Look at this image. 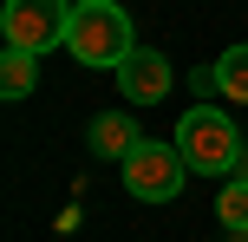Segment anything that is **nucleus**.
<instances>
[{
    "mask_svg": "<svg viewBox=\"0 0 248 242\" xmlns=\"http://www.w3.org/2000/svg\"><path fill=\"white\" fill-rule=\"evenodd\" d=\"M235 177H242V183H248V144H242V157H235Z\"/></svg>",
    "mask_w": 248,
    "mask_h": 242,
    "instance_id": "11",
    "label": "nucleus"
},
{
    "mask_svg": "<svg viewBox=\"0 0 248 242\" xmlns=\"http://www.w3.org/2000/svg\"><path fill=\"white\" fill-rule=\"evenodd\" d=\"M118 92H124L131 105H157L163 92H170V59H163L157 46H137L131 59L118 65Z\"/></svg>",
    "mask_w": 248,
    "mask_h": 242,
    "instance_id": "5",
    "label": "nucleus"
},
{
    "mask_svg": "<svg viewBox=\"0 0 248 242\" xmlns=\"http://www.w3.org/2000/svg\"><path fill=\"white\" fill-rule=\"evenodd\" d=\"M229 242H248V229H229Z\"/></svg>",
    "mask_w": 248,
    "mask_h": 242,
    "instance_id": "12",
    "label": "nucleus"
},
{
    "mask_svg": "<svg viewBox=\"0 0 248 242\" xmlns=\"http://www.w3.org/2000/svg\"><path fill=\"white\" fill-rule=\"evenodd\" d=\"M124 190L137 196V203H170L176 190H183V177H189V164H183V151H176V144H137L131 157H124Z\"/></svg>",
    "mask_w": 248,
    "mask_h": 242,
    "instance_id": "4",
    "label": "nucleus"
},
{
    "mask_svg": "<svg viewBox=\"0 0 248 242\" xmlns=\"http://www.w3.org/2000/svg\"><path fill=\"white\" fill-rule=\"evenodd\" d=\"M85 144H92V157H111V164H124V157L144 144V131H137V118H131V112H105V118H92Z\"/></svg>",
    "mask_w": 248,
    "mask_h": 242,
    "instance_id": "6",
    "label": "nucleus"
},
{
    "mask_svg": "<svg viewBox=\"0 0 248 242\" xmlns=\"http://www.w3.org/2000/svg\"><path fill=\"white\" fill-rule=\"evenodd\" d=\"M39 85V59L20 46H7V59H0V98H26V92Z\"/></svg>",
    "mask_w": 248,
    "mask_h": 242,
    "instance_id": "7",
    "label": "nucleus"
},
{
    "mask_svg": "<svg viewBox=\"0 0 248 242\" xmlns=\"http://www.w3.org/2000/svg\"><path fill=\"white\" fill-rule=\"evenodd\" d=\"M72 7H78V0H7V7H0V33H7V46H20V52L39 59V52L65 46Z\"/></svg>",
    "mask_w": 248,
    "mask_h": 242,
    "instance_id": "3",
    "label": "nucleus"
},
{
    "mask_svg": "<svg viewBox=\"0 0 248 242\" xmlns=\"http://www.w3.org/2000/svg\"><path fill=\"white\" fill-rule=\"evenodd\" d=\"M176 151H183V164L196 170V177H235L242 131H235L229 112L196 105V112H183V125H176Z\"/></svg>",
    "mask_w": 248,
    "mask_h": 242,
    "instance_id": "2",
    "label": "nucleus"
},
{
    "mask_svg": "<svg viewBox=\"0 0 248 242\" xmlns=\"http://www.w3.org/2000/svg\"><path fill=\"white\" fill-rule=\"evenodd\" d=\"M216 210H222L229 229H248V183H242V177H229V183H222V196H216Z\"/></svg>",
    "mask_w": 248,
    "mask_h": 242,
    "instance_id": "9",
    "label": "nucleus"
},
{
    "mask_svg": "<svg viewBox=\"0 0 248 242\" xmlns=\"http://www.w3.org/2000/svg\"><path fill=\"white\" fill-rule=\"evenodd\" d=\"M216 79H222V98L248 105V46H229L222 59H216Z\"/></svg>",
    "mask_w": 248,
    "mask_h": 242,
    "instance_id": "8",
    "label": "nucleus"
},
{
    "mask_svg": "<svg viewBox=\"0 0 248 242\" xmlns=\"http://www.w3.org/2000/svg\"><path fill=\"white\" fill-rule=\"evenodd\" d=\"M65 52H72L78 65H105V72H118V65L137 52L131 13H124L118 0H78V7H72V33H65Z\"/></svg>",
    "mask_w": 248,
    "mask_h": 242,
    "instance_id": "1",
    "label": "nucleus"
},
{
    "mask_svg": "<svg viewBox=\"0 0 248 242\" xmlns=\"http://www.w3.org/2000/svg\"><path fill=\"white\" fill-rule=\"evenodd\" d=\"M189 92H196V98H202V92H222V79H216V65H202V72H189Z\"/></svg>",
    "mask_w": 248,
    "mask_h": 242,
    "instance_id": "10",
    "label": "nucleus"
}]
</instances>
